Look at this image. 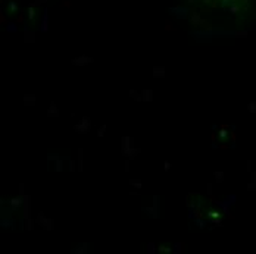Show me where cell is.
Segmentation results:
<instances>
[{
	"label": "cell",
	"mask_w": 256,
	"mask_h": 254,
	"mask_svg": "<svg viewBox=\"0 0 256 254\" xmlns=\"http://www.w3.org/2000/svg\"><path fill=\"white\" fill-rule=\"evenodd\" d=\"M22 217H24V219H28V217H31V195H24Z\"/></svg>",
	"instance_id": "cell-6"
},
{
	"label": "cell",
	"mask_w": 256,
	"mask_h": 254,
	"mask_svg": "<svg viewBox=\"0 0 256 254\" xmlns=\"http://www.w3.org/2000/svg\"><path fill=\"white\" fill-rule=\"evenodd\" d=\"M60 6H62V8H63V6H71V3H69V0H63V3H60Z\"/></svg>",
	"instance_id": "cell-38"
},
{
	"label": "cell",
	"mask_w": 256,
	"mask_h": 254,
	"mask_svg": "<svg viewBox=\"0 0 256 254\" xmlns=\"http://www.w3.org/2000/svg\"><path fill=\"white\" fill-rule=\"evenodd\" d=\"M44 2H46V0H35L33 5H34V6H38V5H41V3H44Z\"/></svg>",
	"instance_id": "cell-39"
},
{
	"label": "cell",
	"mask_w": 256,
	"mask_h": 254,
	"mask_svg": "<svg viewBox=\"0 0 256 254\" xmlns=\"http://www.w3.org/2000/svg\"><path fill=\"white\" fill-rule=\"evenodd\" d=\"M130 163H131V159H128V157H127V160H125V167H124V169H125V172H130Z\"/></svg>",
	"instance_id": "cell-36"
},
{
	"label": "cell",
	"mask_w": 256,
	"mask_h": 254,
	"mask_svg": "<svg viewBox=\"0 0 256 254\" xmlns=\"http://www.w3.org/2000/svg\"><path fill=\"white\" fill-rule=\"evenodd\" d=\"M141 97H143V101H153V99H155L153 90H150V88L141 90Z\"/></svg>",
	"instance_id": "cell-16"
},
{
	"label": "cell",
	"mask_w": 256,
	"mask_h": 254,
	"mask_svg": "<svg viewBox=\"0 0 256 254\" xmlns=\"http://www.w3.org/2000/svg\"><path fill=\"white\" fill-rule=\"evenodd\" d=\"M224 176H225V173H224L222 170H215V172H213V178H215V182H216V184H222Z\"/></svg>",
	"instance_id": "cell-20"
},
{
	"label": "cell",
	"mask_w": 256,
	"mask_h": 254,
	"mask_svg": "<svg viewBox=\"0 0 256 254\" xmlns=\"http://www.w3.org/2000/svg\"><path fill=\"white\" fill-rule=\"evenodd\" d=\"M206 194L211 197V195H213V185L212 184H208L206 185Z\"/></svg>",
	"instance_id": "cell-34"
},
{
	"label": "cell",
	"mask_w": 256,
	"mask_h": 254,
	"mask_svg": "<svg viewBox=\"0 0 256 254\" xmlns=\"http://www.w3.org/2000/svg\"><path fill=\"white\" fill-rule=\"evenodd\" d=\"M93 62H94V59H93L91 56H87V55H81V56L74 57V59H71V63H72L74 66H78V68H83V66H87V65H91Z\"/></svg>",
	"instance_id": "cell-5"
},
{
	"label": "cell",
	"mask_w": 256,
	"mask_h": 254,
	"mask_svg": "<svg viewBox=\"0 0 256 254\" xmlns=\"http://www.w3.org/2000/svg\"><path fill=\"white\" fill-rule=\"evenodd\" d=\"M18 3L16 2H9L8 3V11L11 12V13H15V12H18Z\"/></svg>",
	"instance_id": "cell-24"
},
{
	"label": "cell",
	"mask_w": 256,
	"mask_h": 254,
	"mask_svg": "<svg viewBox=\"0 0 256 254\" xmlns=\"http://www.w3.org/2000/svg\"><path fill=\"white\" fill-rule=\"evenodd\" d=\"M8 204H9V209H11V211H16V210L19 209V207H22L24 204V195H16V197H13V198H11L9 201H8Z\"/></svg>",
	"instance_id": "cell-7"
},
{
	"label": "cell",
	"mask_w": 256,
	"mask_h": 254,
	"mask_svg": "<svg viewBox=\"0 0 256 254\" xmlns=\"http://www.w3.org/2000/svg\"><path fill=\"white\" fill-rule=\"evenodd\" d=\"M74 131L77 134H89L91 131V119L87 116H83L81 121L74 125Z\"/></svg>",
	"instance_id": "cell-4"
},
{
	"label": "cell",
	"mask_w": 256,
	"mask_h": 254,
	"mask_svg": "<svg viewBox=\"0 0 256 254\" xmlns=\"http://www.w3.org/2000/svg\"><path fill=\"white\" fill-rule=\"evenodd\" d=\"M121 153L124 157H128V159H135V156L141 153V148L140 147H135L134 145V137H121Z\"/></svg>",
	"instance_id": "cell-1"
},
{
	"label": "cell",
	"mask_w": 256,
	"mask_h": 254,
	"mask_svg": "<svg viewBox=\"0 0 256 254\" xmlns=\"http://www.w3.org/2000/svg\"><path fill=\"white\" fill-rule=\"evenodd\" d=\"M46 116L47 118H59L60 116V112H59V107L56 106L55 101H52L50 103V106H49V109H47V112H46Z\"/></svg>",
	"instance_id": "cell-9"
},
{
	"label": "cell",
	"mask_w": 256,
	"mask_h": 254,
	"mask_svg": "<svg viewBox=\"0 0 256 254\" xmlns=\"http://www.w3.org/2000/svg\"><path fill=\"white\" fill-rule=\"evenodd\" d=\"M157 251H159V253H172V248L165 247V245H159V247H157Z\"/></svg>",
	"instance_id": "cell-29"
},
{
	"label": "cell",
	"mask_w": 256,
	"mask_h": 254,
	"mask_svg": "<svg viewBox=\"0 0 256 254\" xmlns=\"http://www.w3.org/2000/svg\"><path fill=\"white\" fill-rule=\"evenodd\" d=\"M169 12L172 15H175L177 18H189L190 16V11L187 8H181V6H177V8H169Z\"/></svg>",
	"instance_id": "cell-8"
},
{
	"label": "cell",
	"mask_w": 256,
	"mask_h": 254,
	"mask_svg": "<svg viewBox=\"0 0 256 254\" xmlns=\"http://www.w3.org/2000/svg\"><path fill=\"white\" fill-rule=\"evenodd\" d=\"M130 185L134 187L135 189H141V188H143V181H141V179H138V178H135V179L131 178V179H130Z\"/></svg>",
	"instance_id": "cell-19"
},
{
	"label": "cell",
	"mask_w": 256,
	"mask_h": 254,
	"mask_svg": "<svg viewBox=\"0 0 256 254\" xmlns=\"http://www.w3.org/2000/svg\"><path fill=\"white\" fill-rule=\"evenodd\" d=\"M184 247H186V244H184V243H177L175 245H174V250H172V253H177V254L184 253Z\"/></svg>",
	"instance_id": "cell-23"
},
{
	"label": "cell",
	"mask_w": 256,
	"mask_h": 254,
	"mask_svg": "<svg viewBox=\"0 0 256 254\" xmlns=\"http://www.w3.org/2000/svg\"><path fill=\"white\" fill-rule=\"evenodd\" d=\"M165 30H167V31H175L177 28L174 27V24L171 22L169 19H167V21H165Z\"/></svg>",
	"instance_id": "cell-27"
},
{
	"label": "cell",
	"mask_w": 256,
	"mask_h": 254,
	"mask_svg": "<svg viewBox=\"0 0 256 254\" xmlns=\"http://www.w3.org/2000/svg\"><path fill=\"white\" fill-rule=\"evenodd\" d=\"M77 166H78V172H83V167H84V157H83V153H84V150L83 148H78L77 151Z\"/></svg>",
	"instance_id": "cell-15"
},
{
	"label": "cell",
	"mask_w": 256,
	"mask_h": 254,
	"mask_svg": "<svg viewBox=\"0 0 256 254\" xmlns=\"http://www.w3.org/2000/svg\"><path fill=\"white\" fill-rule=\"evenodd\" d=\"M152 77L153 78H165L167 77V68L165 66H153L152 68Z\"/></svg>",
	"instance_id": "cell-11"
},
{
	"label": "cell",
	"mask_w": 256,
	"mask_h": 254,
	"mask_svg": "<svg viewBox=\"0 0 256 254\" xmlns=\"http://www.w3.org/2000/svg\"><path fill=\"white\" fill-rule=\"evenodd\" d=\"M208 217H219V213H218V211H209V213H208Z\"/></svg>",
	"instance_id": "cell-37"
},
{
	"label": "cell",
	"mask_w": 256,
	"mask_h": 254,
	"mask_svg": "<svg viewBox=\"0 0 256 254\" xmlns=\"http://www.w3.org/2000/svg\"><path fill=\"white\" fill-rule=\"evenodd\" d=\"M143 211L150 217V219H159L160 213H159V195H153V204L149 207H143Z\"/></svg>",
	"instance_id": "cell-3"
},
{
	"label": "cell",
	"mask_w": 256,
	"mask_h": 254,
	"mask_svg": "<svg viewBox=\"0 0 256 254\" xmlns=\"http://www.w3.org/2000/svg\"><path fill=\"white\" fill-rule=\"evenodd\" d=\"M34 225H37L35 219H33V217H28V219H25V229H27V231H33V229H34Z\"/></svg>",
	"instance_id": "cell-22"
},
{
	"label": "cell",
	"mask_w": 256,
	"mask_h": 254,
	"mask_svg": "<svg viewBox=\"0 0 256 254\" xmlns=\"http://www.w3.org/2000/svg\"><path fill=\"white\" fill-rule=\"evenodd\" d=\"M19 194H21V195H25V194H24V184H19Z\"/></svg>",
	"instance_id": "cell-40"
},
{
	"label": "cell",
	"mask_w": 256,
	"mask_h": 254,
	"mask_svg": "<svg viewBox=\"0 0 256 254\" xmlns=\"http://www.w3.org/2000/svg\"><path fill=\"white\" fill-rule=\"evenodd\" d=\"M247 110L250 112V113H256V101H250V103L247 104Z\"/></svg>",
	"instance_id": "cell-32"
},
{
	"label": "cell",
	"mask_w": 256,
	"mask_h": 254,
	"mask_svg": "<svg viewBox=\"0 0 256 254\" xmlns=\"http://www.w3.org/2000/svg\"><path fill=\"white\" fill-rule=\"evenodd\" d=\"M155 247H156L155 243H149V244H147V253H149V254H155L156 253Z\"/></svg>",
	"instance_id": "cell-31"
},
{
	"label": "cell",
	"mask_w": 256,
	"mask_h": 254,
	"mask_svg": "<svg viewBox=\"0 0 256 254\" xmlns=\"http://www.w3.org/2000/svg\"><path fill=\"white\" fill-rule=\"evenodd\" d=\"M24 41H25V43H34V41H35V33H34V31H30L27 25H25V28H24Z\"/></svg>",
	"instance_id": "cell-12"
},
{
	"label": "cell",
	"mask_w": 256,
	"mask_h": 254,
	"mask_svg": "<svg viewBox=\"0 0 256 254\" xmlns=\"http://www.w3.org/2000/svg\"><path fill=\"white\" fill-rule=\"evenodd\" d=\"M190 21L194 24V25H200V24H203V19H202L200 15H199L196 11H190Z\"/></svg>",
	"instance_id": "cell-17"
},
{
	"label": "cell",
	"mask_w": 256,
	"mask_h": 254,
	"mask_svg": "<svg viewBox=\"0 0 256 254\" xmlns=\"http://www.w3.org/2000/svg\"><path fill=\"white\" fill-rule=\"evenodd\" d=\"M171 167H172L171 162H169V160H165V162H164V170H165V172H169Z\"/></svg>",
	"instance_id": "cell-35"
},
{
	"label": "cell",
	"mask_w": 256,
	"mask_h": 254,
	"mask_svg": "<svg viewBox=\"0 0 256 254\" xmlns=\"http://www.w3.org/2000/svg\"><path fill=\"white\" fill-rule=\"evenodd\" d=\"M106 131H108V125H106V123H103L102 126H99V129H97V137H99V138L105 137Z\"/></svg>",
	"instance_id": "cell-25"
},
{
	"label": "cell",
	"mask_w": 256,
	"mask_h": 254,
	"mask_svg": "<svg viewBox=\"0 0 256 254\" xmlns=\"http://www.w3.org/2000/svg\"><path fill=\"white\" fill-rule=\"evenodd\" d=\"M90 251V245L89 243H81L77 245V248L72 251L74 254H87Z\"/></svg>",
	"instance_id": "cell-13"
},
{
	"label": "cell",
	"mask_w": 256,
	"mask_h": 254,
	"mask_svg": "<svg viewBox=\"0 0 256 254\" xmlns=\"http://www.w3.org/2000/svg\"><path fill=\"white\" fill-rule=\"evenodd\" d=\"M77 169H78L77 162H75L74 159H69V170H71V172H75Z\"/></svg>",
	"instance_id": "cell-28"
},
{
	"label": "cell",
	"mask_w": 256,
	"mask_h": 254,
	"mask_svg": "<svg viewBox=\"0 0 256 254\" xmlns=\"http://www.w3.org/2000/svg\"><path fill=\"white\" fill-rule=\"evenodd\" d=\"M68 156H59L55 160V172H62L63 170V160L66 159Z\"/></svg>",
	"instance_id": "cell-18"
},
{
	"label": "cell",
	"mask_w": 256,
	"mask_h": 254,
	"mask_svg": "<svg viewBox=\"0 0 256 254\" xmlns=\"http://www.w3.org/2000/svg\"><path fill=\"white\" fill-rule=\"evenodd\" d=\"M227 135H228V132H227V131H225V128H221V129H219V131H218V137H219V138H221V140H224V138H225V137H227Z\"/></svg>",
	"instance_id": "cell-33"
},
{
	"label": "cell",
	"mask_w": 256,
	"mask_h": 254,
	"mask_svg": "<svg viewBox=\"0 0 256 254\" xmlns=\"http://www.w3.org/2000/svg\"><path fill=\"white\" fill-rule=\"evenodd\" d=\"M34 18H35V11H34V5H28V19L30 21H33Z\"/></svg>",
	"instance_id": "cell-26"
},
{
	"label": "cell",
	"mask_w": 256,
	"mask_h": 254,
	"mask_svg": "<svg viewBox=\"0 0 256 254\" xmlns=\"http://www.w3.org/2000/svg\"><path fill=\"white\" fill-rule=\"evenodd\" d=\"M128 93H130V96H131V97H133L135 101H143V97H141V91H137V90L131 88L130 91H128Z\"/></svg>",
	"instance_id": "cell-21"
},
{
	"label": "cell",
	"mask_w": 256,
	"mask_h": 254,
	"mask_svg": "<svg viewBox=\"0 0 256 254\" xmlns=\"http://www.w3.org/2000/svg\"><path fill=\"white\" fill-rule=\"evenodd\" d=\"M190 3H194V2H196V0H189Z\"/></svg>",
	"instance_id": "cell-41"
},
{
	"label": "cell",
	"mask_w": 256,
	"mask_h": 254,
	"mask_svg": "<svg viewBox=\"0 0 256 254\" xmlns=\"http://www.w3.org/2000/svg\"><path fill=\"white\" fill-rule=\"evenodd\" d=\"M16 30H18L16 24H8V25H6V31H8V33H15Z\"/></svg>",
	"instance_id": "cell-30"
},
{
	"label": "cell",
	"mask_w": 256,
	"mask_h": 254,
	"mask_svg": "<svg viewBox=\"0 0 256 254\" xmlns=\"http://www.w3.org/2000/svg\"><path fill=\"white\" fill-rule=\"evenodd\" d=\"M22 101H24L25 106H35V103H37V96H35V94H25Z\"/></svg>",
	"instance_id": "cell-14"
},
{
	"label": "cell",
	"mask_w": 256,
	"mask_h": 254,
	"mask_svg": "<svg viewBox=\"0 0 256 254\" xmlns=\"http://www.w3.org/2000/svg\"><path fill=\"white\" fill-rule=\"evenodd\" d=\"M37 225L43 229V231H55V219H49L46 217V214L43 211H40L35 217Z\"/></svg>",
	"instance_id": "cell-2"
},
{
	"label": "cell",
	"mask_w": 256,
	"mask_h": 254,
	"mask_svg": "<svg viewBox=\"0 0 256 254\" xmlns=\"http://www.w3.org/2000/svg\"><path fill=\"white\" fill-rule=\"evenodd\" d=\"M38 31H41V33L49 31V11L47 9H44V12H43V19L38 25Z\"/></svg>",
	"instance_id": "cell-10"
}]
</instances>
